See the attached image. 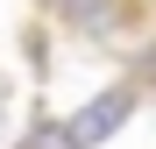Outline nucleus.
<instances>
[{
    "label": "nucleus",
    "mask_w": 156,
    "mask_h": 149,
    "mask_svg": "<svg viewBox=\"0 0 156 149\" xmlns=\"http://www.w3.org/2000/svg\"><path fill=\"white\" fill-rule=\"evenodd\" d=\"M50 14L64 21V29H78V36H92V43H107V36H128L135 29V0H50Z\"/></svg>",
    "instance_id": "nucleus-2"
},
{
    "label": "nucleus",
    "mask_w": 156,
    "mask_h": 149,
    "mask_svg": "<svg viewBox=\"0 0 156 149\" xmlns=\"http://www.w3.org/2000/svg\"><path fill=\"white\" fill-rule=\"evenodd\" d=\"M21 149H78L71 142V121H36V128L21 135Z\"/></svg>",
    "instance_id": "nucleus-3"
},
{
    "label": "nucleus",
    "mask_w": 156,
    "mask_h": 149,
    "mask_svg": "<svg viewBox=\"0 0 156 149\" xmlns=\"http://www.w3.org/2000/svg\"><path fill=\"white\" fill-rule=\"evenodd\" d=\"M135 99H142V85H128V78H121V85H107V92H92L85 107L71 114V142H78V149H99V142H114L128 121H135Z\"/></svg>",
    "instance_id": "nucleus-1"
}]
</instances>
